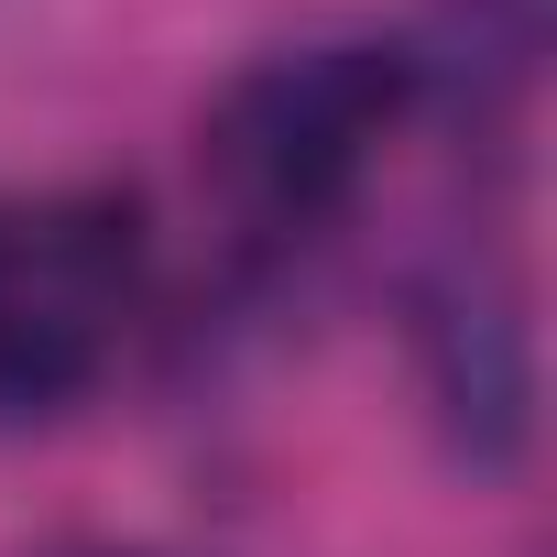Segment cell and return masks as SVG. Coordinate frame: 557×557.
Returning a JSON list of instances; mask_svg holds the SVG:
<instances>
[{
	"label": "cell",
	"mask_w": 557,
	"mask_h": 557,
	"mask_svg": "<svg viewBox=\"0 0 557 557\" xmlns=\"http://www.w3.org/2000/svg\"><path fill=\"white\" fill-rule=\"evenodd\" d=\"M426 121L416 45L372 23L285 34L240 55L197 110V208L230 251V273L307 262L383 175V153Z\"/></svg>",
	"instance_id": "1"
},
{
	"label": "cell",
	"mask_w": 557,
	"mask_h": 557,
	"mask_svg": "<svg viewBox=\"0 0 557 557\" xmlns=\"http://www.w3.org/2000/svg\"><path fill=\"white\" fill-rule=\"evenodd\" d=\"M153 307V208L121 175L0 186V426H55L132 361Z\"/></svg>",
	"instance_id": "2"
},
{
	"label": "cell",
	"mask_w": 557,
	"mask_h": 557,
	"mask_svg": "<svg viewBox=\"0 0 557 557\" xmlns=\"http://www.w3.org/2000/svg\"><path fill=\"white\" fill-rule=\"evenodd\" d=\"M405 361H416L437 448L470 481L524 470V448H535V318H524V273L492 230H459L405 273Z\"/></svg>",
	"instance_id": "3"
},
{
	"label": "cell",
	"mask_w": 557,
	"mask_h": 557,
	"mask_svg": "<svg viewBox=\"0 0 557 557\" xmlns=\"http://www.w3.org/2000/svg\"><path fill=\"white\" fill-rule=\"evenodd\" d=\"M405 45H416L426 110L459 121L481 153H513L535 77H546V45H557V0H426V23Z\"/></svg>",
	"instance_id": "4"
},
{
	"label": "cell",
	"mask_w": 557,
	"mask_h": 557,
	"mask_svg": "<svg viewBox=\"0 0 557 557\" xmlns=\"http://www.w3.org/2000/svg\"><path fill=\"white\" fill-rule=\"evenodd\" d=\"M88 557H121V546H88Z\"/></svg>",
	"instance_id": "5"
}]
</instances>
